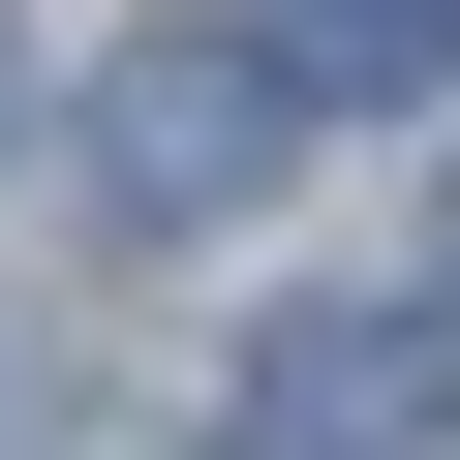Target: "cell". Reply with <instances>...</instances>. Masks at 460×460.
Wrapping results in <instances>:
<instances>
[{
  "mask_svg": "<svg viewBox=\"0 0 460 460\" xmlns=\"http://www.w3.org/2000/svg\"><path fill=\"white\" fill-rule=\"evenodd\" d=\"M277 154H307V93H277V31H123V62H93V184L154 215V246H184V215H246Z\"/></svg>",
  "mask_w": 460,
  "mask_h": 460,
  "instance_id": "6da1fadb",
  "label": "cell"
},
{
  "mask_svg": "<svg viewBox=\"0 0 460 460\" xmlns=\"http://www.w3.org/2000/svg\"><path fill=\"white\" fill-rule=\"evenodd\" d=\"M429 429H460L429 307H277V338H246V399H215V460H429Z\"/></svg>",
  "mask_w": 460,
  "mask_h": 460,
  "instance_id": "7a4b0ae2",
  "label": "cell"
},
{
  "mask_svg": "<svg viewBox=\"0 0 460 460\" xmlns=\"http://www.w3.org/2000/svg\"><path fill=\"white\" fill-rule=\"evenodd\" d=\"M277 93H460V0H277Z\"/></svg>",
  "mask_w": 460,
  "mask_h": 460,
  "instance_id": "3957f363",
  "label": "cell"
},
{
  "mask_svg": "<svg viewBox=\"0 0 460 460\" xmlns=\"http://www.w3.org/2000/svg\"><path fill=\"white\" fill-rule=\"evenodd\" d=\"M0 123H31V31H0Z\"/></svg>",
  "mask_w": 460,
  "mask_h": 460,
  "instance_id": "277c9868",
  "label": "cell"
},
{
  "mask_svg": "<svg viewBox=\"0 0 460 460\" xmlns=\"http://www.w3.org/2000/svg\"><path fill=\"white\" fill-rule=\"evenodd\" d=\"M429 368H460V277H429Z\"/></svg>",
  "mask_w": 460,
  "mask_h": 460,
  "instance_id": "5b68a950",
  "label": "cell"
}]
</instances>
